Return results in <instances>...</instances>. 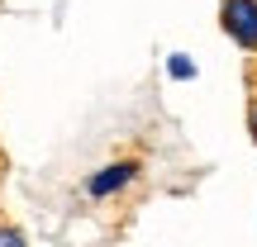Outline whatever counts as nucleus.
Segmentation results:
<instances>
[{"mask_svg":"<svg viewBox=\"0 0 257 247\" xmlns=\"http://www.w3.org/2000/svg\"><path fill=\"white\" fill-rule=\"evenodd\" d=\"M219 34L238 53L257 57V0H219Z\"/></svg>","mask_w":257,"mask_h":247,"instance_id":"nucleus-1","label":"nucleus"},{"mask_svg":"<svg viewBox=\"0 0 257 247\" xmlns=\"http://www.w3.org/2000/svg\"><path fill=\"white\" fill-rule=\"evenodd\" d=\"M143 176V162L138 157H119V162H110V166H100V171L86 181V195L91 200H114V195H124L128 185Z\"/></svg>","mask_w":257,"mask_h":247,"instance_id":"nucleus-2","label":"nucleus"},{"mask_svg":"<svg viewBox=\"0 0 257 247\" xmlns=\"http://www.w3.org/2000/svg\"><path fill=\"white\" fill-rule=\"evenodd\" d=\"M167 76H172V81H195L191 53H172V57H167Z\"/></svg>","mask_w":257,"mask_h":247,"instance_id":"nucleus-3","label":"nucleus"},{"mask_svg":"<svg viewBox=\"0 0 257 247\" xmlns=\"http://www.w3.org/2000/svg\"><path fill=\"white\" fill-rule=\"evenodd\" d=\"M24 228H10V223H0V247H24Z\"/></svg>","mask_w":257,"mask_h":247,"instance_id":"nucleus-4","label":"nucleus"},{"mask_svg":"<svg viewBox=\"0 0 257 247\" xmlns=\"http://www.w3.org/2000/svg\"><path fill=\"white\" fill-rule=\"evenodd\" d=\"M248 138H252V147H257V95L248 100Z\"/></svg>","mask_w":257,"mask_h":247,"instance_id":"nucleus-5","label":"nucleus"}]
</instances>
